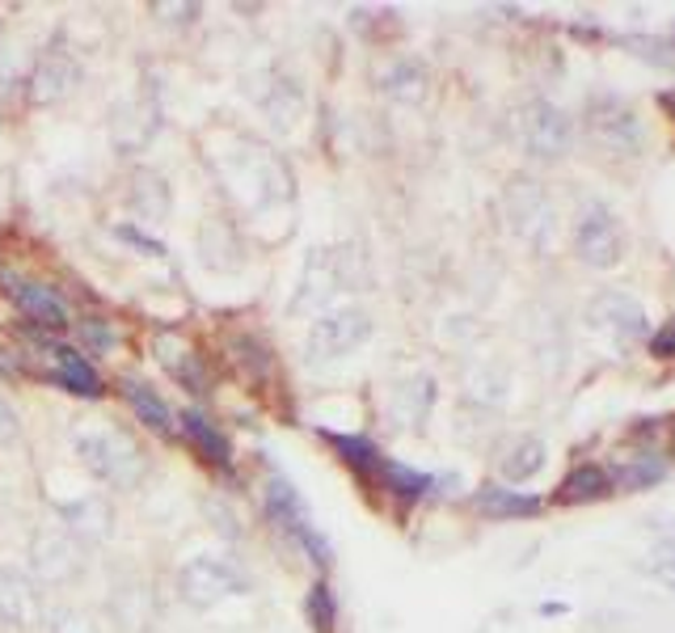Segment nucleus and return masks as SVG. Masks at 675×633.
Returning a JSON list of instances; mask_svg holds the SVG:
<instances>
[{
	"instance_id": "f257e3e1",
	"label": "nucleus",
	"mask_w": 675,
	"mask_h": 633,
	"mask_svg": "<svg viewBox=\"0 0 675 633\" xmlns=\"http://www.w3.org/2000/svg\"><path fill=\"white\" fill-rule=\"evenodd\" d=\"M237 144H241V153L216 157L220 178H225L232 190H246L249 207L288 204V199H292V169H288V160L246 136H237Z\"/></svg>"
},
{
	"instance_id": "f03ea898",
	"label": "nucleus",
	"mask_w": 675,
	"mask_h": 633,
	"mask_svg": "<svg viewBox=\"0 0 675 633\" xmlns=\"http://www.w3.org/2000/svg\"><path fill=\"white\" fill-rule=\"evenodd\" d=\"M72 453H76V460H81L97 481H106V486L132 490V486H139L144 474H148L144 453L135 448L127 435H118V430H111V427L76 430V435H72Z\"/></svg>"
},
{
	"instance_id": "7ed1b4c3",
	"label": "nucleus",
	"mask_w": 675,
	"mask_h": 633,
	"mask_svg": "<svg viewBox=\"0 0 675 633\" xmlns=\"http://www.w3.org/2000/svg\"><path fill=\"white\" fill-rule=\"evenodd\" d=\"M262 516H267L283 537H292V541L309 553V562L313 565L334 562V544L321 537V528H316L313 516H309V507H304L300 490H295L283 474L267 477V486H262Z\"/></svg>"
},
{
	"instance_id": "20e7f679",
	"label": "nucleus",
	"mask_w": 675,
	"mask_h": 633,
	"mask_svg": "<svg viewBox=\"0 0 675 633\" xmlns=\"http://www.w3.org/2000/svg\"><path fill=\"white\" fill-rule=\"evenodd\" d=\"M249 574L246 565L228 553H199L178 570V595L190 609H211L228 595H246Z\"/></svg>"
},
{
	"instance_id": "39448f33",
	"label": "nucleus",
	"mask_w": 675,
	"mask_h": 633,
	"mask_svg": "<svg viewBox=\"0 0 675 633\" xmlns=\"http://www.w3.org/2000/svg\"><path fill=\"white\" fill-rule=\"evenodd\" d=\"M372 313L360 309V304H342V309H330L321 313L309 325V339H304V355L313 363H334L346 360L351 351H360L363 342L372 339Z\"/></svg>"
},
{
	"instance_id": "423d86ee",
	"label": "nucleus",
	"mask_w": 675,
	"mask_h": 633,
	"mask_svg": "<svg viewBox=\"0 0 675 633\" xmlns=\"http://www.w3.org/2000/svg\"><path fill=\"white\" fill-rule=\"evenodd\" d=\"M30 574H34V583L43 579V583H55V588L76 583L85 574V544L76 537H68L64 528L46 523L30 537Z\"/></svg>"
},
{
	"instance_id": "0eeeda50",
	"label": "nucleus",
	"mask_w": 675,
	"mask_h": 633,
	"mask_svg": "<svg viewBox=\"0 0 675 633\" xmlns=\"http://www.w3.org/2000/svg\"><path fill=\"white\" fill-rule=\"evenodd\" d=\"M574 249L586 267H616L625 258V228L604 204H591L574 225Z\"/></svg>"
},
{
	"instance_id": "6e6552de",
	"label": "nucleus",
	"mask_w": 675,
	"mask_h": 633,
	"mask_svg": "<svg viewBox=\"0 0 675 633\" xmlns=\"http://www.w3.org/2000/svg\"><path fill=\"white\" fill-rule=\"evenodd\" d=\"M81 60L64 51V46H46L43 55L34 60V69L25 76V97L34 102V106H55V102H64L76 93L81 85Z\"/></svg>"
},
{
	"instance_id": "1a4fd4ad",
	"label": "nucleus",
	"mask_w": 675,
	"mask_h": 633,
	"mask_svg": "<svg viewBox=\"0 0 675 633\" xmlns=\"http://www.w3.org/2000/svg\"><path fill=\"white\" fill-rule=\"evenodd\" d=\"M39 621H43V591L34 574L18 562H0V625L34 630Z\"/></svg>"
},
{
	"instance_id": "9d476101",
	"label": "nucleus",
	"mask_w": 675,
	"mask_h": 633,
	"mask_svg": "<svg viewBox=\"0 0 675 633\" xmlns=\"http://www.w3.org/2000/svg\"><path fill=\"white\" fill-rule=\"evenodd\" d=\"M253 106L267 114V123L274 132H288L304 114V85L295 76H288L283 69H267L262 72V85L253 90Z\"/></svg>"
},
{
	"instance_id": "9b49d317",
	"label": "nucleus",
	"mask_w": 675,
	"mask_h": 633,
	"mask_svg": "<svg viewBox=\"0 0 675 633\" xmlns=\"http://www.w3.org/2000/svg\"><path fill=\"white\" fill-rule=\"evenodd\" d=\"M591 325L600 334H608V342L633 346V342L646 334V309L625 292H604L595 295V304H591Z\"/></svg>"
},
{
	"instance_id": "f8f14e48",
	"label": "nucleus",
	"mask_w": 675,
	"mask_h": 633,
	"mask_svg": "<svg viewBox=\"0 0 675 633\" xmlns=\"http://www.w3.org/2000/svg\"><path fill=\"white\" fill-rule=\"evenodd\" d=\"M519 132H523V144H528V153L532 157H562L565 148H570V118H565L558 106H549V102H532L523 118H519Z\"/></svg>"
},
{
	"instance_id": "ddd939ff",
	"label": "nucleus",
	"mask_w": 675,
	"mask_h": 633,
	"mask_svg": "<svg viewBox=\"0 0 675 633\" xmlns=\"http://www.w3.org/2000/svg\"><path fill=\"white\" fill-rule=\"evenodd\" d=\"M586 127H591V136H595L600 148L625 153V157L642 148V123H637V114H633L630 106H621V102H595Z\"/></svg>"
},
{
	"instance_id": "4468645a",
	"label": "nucleus",
	"mask_w": 675,
	"mask_h": 633,
	"mask_svg": "<svg viewBox=\"0 0 675 633\" xmlns=\"http://www.w3.org/2000/svg\"><path fill=\"white\" fill-rule=\"evenodd\" d=\"M160 132V106L153 97H139V102H127V106H118L111 118V139L114 148L123 153V157H132V153H144L153 136Z\"/></svg>"
},
{
	"instance_id": "2eb2a0df",
	"label": "nucleus",
	"mask_w": 675,
	"mask_h": 633,
	"mask_svg": "<svg viewBox=\"0 0 675 633\" xmlns=\"http://www.w3.org/2000/svg\"><path fill=\"white\" fill-rule=\"evenodd\" d=\"M55 516L64 523L68 537H76L81 544H97L114 532V507L102 495L72 498V502H55Z\"/></svg>"
},
{
	"instance_id": "dca6fc26",
	"label": "nucleus",
	"mask_w": 675,
	"mask_h": 633,
	"mask_svg": "<svg viewBox=\"0 0 675 633\" xmlns=\"http://www.w3.org/2000/svg\"><path fill=\"white\" fill-rule=\"evenodd\" d=\"M199 262L216 274H232L246 267V246L237 237L232 220L225 216H207L199 225Z\"/></svg>"
},
{
	"instance_id": "f3484780",
	"label": "nucleus",
	"mask_w": 675,
	"mask_h": 633,
	"mask_svg": "<svg viewBox=\"0 0 675 633\" xmlns=\"http://www.w3.org/2000/svg\"><path fill=\"white\" fill-rule=\"evenodd\" d=\"M507 216H511V225H516L519 237H528V241L540 249L549 246V237H553V207H549V199L540 195L532 181H519L516 190H511Z\"/></svg>"
},
{
	"instance_id": "a211bd4d",
	"label": "nucleus",
	"mask_w": 675,
	"mask_h": 633,
	"mask_svg": "<svg viewBox=\"0 0 675 633\" xmlns=\"http://www.w3.org/2000/svg\"><path fill=\"white\" fill-rule=\"evenodd\" d=\"M46 360L55 363V385L68 388V393H76V397H106V381H102V372L93 367L76 346H68V342H51L46 346Z\"/></svg>"
},
{
	"instance_id": "6ab92c4d",
	"label": "nucleus",
	"mask_w": 675,
	"mask_h": 633,
	"mask_svg": "<svg viewBox=\"0 0 675 633\" xmlns=\"http://www.w3.org/2000/svg\"><path fill=\"white\" fill-rule=\"evenodd\" d=\"M4 283H9L13 304L30 316V325H39V330H46V334H60V330L72 325V321H68V304L60 300L55 288H46V283H13L9 274H4Z\"/></svg>"
},
{
	"instance_id": "aec40b11",
	"label": "nucleus",
	"mask_w": 675,
	"mask_h": 633,
	"mask_svg": "<svg viewBox=\"0 0 675 633\" xmlns=\"http://www.w3.org/2000/svg\"><path fill=\"white\" fill-rule=\"evenodd\" d=\"M118 393L132 402L135 418H139L148 430H157L160 439H174V435H178V414L169 409V402H165L153 385H144V381H135V376H123V381H118Z\"/></svg>"
},
{
	"instance_id": "412c9836",
	"label": "nucleus",
	"mask_w": 675,
	"mask_h": 633,
	"mask_svg": "<svg viewBox=\"0 0 675 633\" xmlns=\"http://www.w3.org/2000/svg\"><path fill=\"white\" fill-rule=\"evenodd\" d=\"M338 288H342L338 249H313V258H309V267H304V283H300V295L292 300V309H295V313L316 309V304H325Z\"/></svg>"
},
{
	"instance_id": "4be33fe9",
	"label": "nucleus",
	"mask_w": 675,
	"mask_h": 633,
	"mask_svg": "<svg viewBox=\"0 0 675 633\" xmlns=\"http://www.w3.org/2000/svg\"><path fill=\"white\" fill-rule=\"evenodd\" d=\"M157 616V600L144 583H123L111 591V621L118 633H144Z\"/></svg>"
},
{
	"instance_id": "5701e85b",
	"label": "nucleus",
	"mask_w": 675,
	"mask_h": 633,
	"mask_svg": "<svg viewBox=\"0 0 675 633\" xmlns=\"http://www.w3.org/2000/svg\"><path fill=\"white\" fill-rule=\"evenodd\" d=\"M127 204H132L135 216H144V220H165L169 216V207H174V195H169V181L160 178L157 169H132V178H127Z\"/></svg>"
},
{
	"instance_id": "b1692460",
	"label": "nucleus",
	"mask_w": 675,
	"mask_h": 633,
	"mask_svg": "<svg viewBox=\"0 0 675 633\" xmlns=\"http://www.w3.org/2000/svg\"><path fill=\"white\" fill-rule=\"evenodd\" d=\"M321 439H330V448L338 453V460H342L346 469H355L363 481H376V477H381L384 456L367 435H338V430H321Z\"/></svg>"
},
{
	"instance_id": "393cba45",
	"label": "nucleus",
	"mask_w": 675,
	"mask_h": 633,
	"mask_svg": "<svg viewBox=\"0 0 675 633\" xmlns=\"http://www.w3.org/2000/svg\"><path fill=\"white\" fill-rule=\"evenodd\" d=\"M157 360L165 363V372H169L178 385H186V393H207V367H202L199 355H195L190 346H181L174 334L157 339Z\"/></svg>"
},
{
	"instance_id": "a878e982",
	"label": "nucleus",
	"mask_w": 675,
	"mask_h": 633,
	"mask_svg": "<svg viewBox=\"0 0 675 633\" xmlns=\"http://www.w3.org/2000/svg\"><path fill=\"white\" fill-rule=\"evenodd\" d=\"M181 423V435L190 439V448L207 460V465H232V444H228V435L220 427H211L202 414H195V409H186V414H178Z\"/></svg>"
},
{
	"instance_id": "bb28decb",
	"label": "nucleus",
	"mask_w": 675,
	"mask_h": 633,
	"mask_svg": "<svg viewBox=\"0 0 675 633\" xmlns=\"http://www.w3.org/2000/svg\"><path fill=\"white\" fill-rule=\"evenodd\" d=\"M472 502H477L481 516H495V520H528L544 507L537 495H519V490H507V486H481L472 495Z\"/></svg>"
},
{
	"instance_id": "cd10ccee",
	"label": "nucleus",
	"mask_w": 675,
	"mask_h": 633,
	"mask_svg": "<svg viewBox=\"0 0 675 633\" xmlns=\"http://www.w3.org/2000/svg\"><path fill=\"white\" fill-rule=\"evenodd\" d=\"M393 406H397V423L418 427V423L430 414V406H435V381H430L427 372L409 376L405 385L393 388Z\"/></svg>"
},
{
	"instance_id": "c85d7f7f",
	"label": "nucleus",
	"mask_w": 675,
	"mask_h": 633,
	"mask_svg": "<svg viewBox=\"0 0 675 633\" xmlns=\"http://www.w3.org/2000/svg\"><path fill=\"white\" fill-rule=\"evenodd\" d=\"M228 351H232V363L241 367V376L253 381V385H262L270 372H274V355H270V346L258 334H232L228 339Z\"/></svg>"
},
{
	"instance_id": "c756f323",
	"label": "nucleus",
	"mask_w": 675,
	"mask_h": 633,
	"mask_svg": "<svg viewBox=\"0 0 675 633\" xmlns=\"http://www.w3.org/2000/svg\"><path fill=\"white\" fill-rule=\"evenodd\" d=\"M384 93L393 97V102H405V106H418L423 97H427V69L418 64V60H397L393 69L384 72Z\"/></svg>"
},
{
	"instance_id": "7c9ffc66",
	"label": "nucleus",
	"mask_w": 675,
	"mask_h": 633,
	"mask_svg": "<svg viewBox=\"0 0 675 633\" xmlns=\"http://www.w3.org/2000/svg\"><path fill=\"white\" fill-rule=\"evenodd\" d=\"M498 469H502V477H507V481H528L532 474H540V469H544V444H540V439H532V435H528V439H516V444L507 448V456H502V465H498Z\"/></svg>"
},
{
	"instance_id": "2f4dec72",
	"label": "nucleus",
	"mask_w": 675,
	"mask_h": 633,
	"mask_svg": "<svg viewBox=\"0 0 675 633\" xmlns=\"http://www.w3.org/2000/svg\"><path fill=\"white\" fill-rule=\"evenodd\" d=\"M381 481L388 495H397L405 498V502H414V498H423L435 486V477L427 474H418V469H405V465H397V460H384V469H381Z\"/></svg>"
},
{
	"instance_id": "473e14b6",
	"label": "nucleus",
	"mask_w": 675,
	"mask_h": 633,
	"mask_svg": "<svg viewBox=\"0 0 675 633\" xmlns=\"http://www.w3.org/2000/svg\"><path fill=\"white\" fill-rule=\"evenodd\" d=\"M304 621L313 633H334L338 625V600H334V588L325 579H316L309 595H304Z\"/></svg>"
},
{
	"instance_id": "72a5a7b5",
	"label": "nucleus",
	"mask_w": 675,
	"mask_h": 633,
	"mask_svg": "<svg viewBox=\"0 0 675 633\" xmlns=\"http://www.w3.org/2000/svg\"><path fill=\"white\" fill-rule=\"evenodd\" d=\"M612 490V477L600 469V465H579L574 474L562 481V498L565 502H583V498H600Z\"/></svg>"
},
{
	"instance_id": "f704fd0d",
	"label": "nucleus",
	"mask_w": 675,
	"mask_h": 633,
	"mask_svg": "<svg viewBox=\"0 0 675 633\" xmlns=\"http://www.w3.org/2000/svg\"><path fill=\"white\" fill-rule=\"evenodd\" d=\"M658 477H663V460L646 453L642 460H633L630 469H621V486H625V490H642V486H651Z\"/></svg>"
},
{
	"instance_id": "c9c22d12",
	"label": "nucleus",
	"mask_w": 675,
	"mask_h": 633,
	"mask_svg": "<svg viewBox=\"0 0 675 633\" xmlns=\"http://www.w3.org/2000/svg\"><path fill=\"white\" fill-rule=\"evenodd\" d=\"M51 633H102L85 609H55L51 612Z\"/></svg>"
},
{
	"instance_id": "e433bc0d",
	"label": "nucleus",
	"mask_w": 675,
	"mask_h": 633,
	"mask_svg": "<svg viewBox=\"0 0 675 633\" xmlns=\"http://www.w3.org/2000/svg\"><path fill=\"white\" fill-rule=\"evenodd\" d=\"M76 334H81V342L90 346V355H106L114 346V330L102 321V316H85V321L76 325Z\"/></svg>"
},
{
	"instance_id": "4c0bfd02",
	"label": "nucleus",
	"mask_w": 675,
	"mask_h": 633,
	"mask_svg": "<svg viewBox=\"0 0 675 633\" xmlns=\"http://www.w3.org/2000/svg\"><path fill=\"white\" fill-rule=\"evenodd\" d=\"M114 237H118V241H127V246H135L139 253H148V258H165V241H160V237H148L144 228L127 225V220H123V225H114Z\"/></svg>"
},
{
	"instance_id": "58836bf2",
	"label": "nucleus",
	"mask_w": 675,
	"mask_h": 633,
	"mask_svg": "<svg viewBox=\"0 0 675 633\" xmlns=\"http://www.w3.org/2000/svg\"><path fill=\"white\" fill-rule=\"evenodd\" d=\"M18 435H22V418H18L9 397H0V444H13Z\"/></svg>"
},
{
	"instance_id": "ea45409f",
	"label": "nucleus",
	"mask_w": 675,
	"mask_h": 633,
	"mask_svg": "<svg viewBox=\"0 0 675 633\" xmlns=\"http://www.w3.org/2000/svg\"><path fill=\"white\" fill-rule=\"evenodd\" d=\"M651 355L654 360H675V316L651 339Z\"/></svg>"
},
{
	"instance_id": "a19ab883",
	"label": "nucleus",
	"mask_w": 675,
	"mask_h": 633,
	"mask_svg": "<svg viewBox=\"0 0 675 633\" xmlns=\"http://www.w3.org/2000/svg\"><path fill=\"white\" fill-rule=\"evenodd\" d=\"M654 570L663 574V583H672V588H675V541H667V544H658V549H654Z\"/></svg>"
},
{
	"instance_id": "79ce46f5",
	"label": "nucleus",
	"mask_w": 675,
	"mask_h": 633,
	"mask_svg": "<svg viewBox=\"0 0 675 633\" xmlns=\"http://www.w3.org/2000/svg\"><path fill=\"white\" fill-rule=\"evenodd\" d=\"M153 13H160L165 22H195L199 18V4H157Z\"/></svg>"
}]
</instances>
